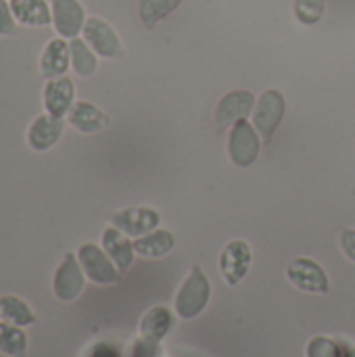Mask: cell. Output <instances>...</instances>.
<instances>
[{
	"label": "cell",
	"instance_id": "obj_1",
	"mask_svg": "<svg viewBox=\"0 0 355 357\" xmlns=\"http://www.w3.org/2000/svg\"><path fill=\"white\" fill-rule=\"evenodd\" d=\"M209 299H211V282L199 266H192V270L182 280L176 293L174 310L182 320H192L205 312Z\"/></svg>",
	"mask_w": 355,
	"mask_h": 357
},
{
	"label": "cell",
	"instance_id": "obj_2",
	"mask_svg": "<svg viewBox=\"0 0 355 357\" xmlns=\"http://www.w3.org/2000/svg\"><path fill=\"white\" fill-rule=\"evenodd\" d=\"M77 259L86 278L94 284H117L121 280V272L117 270L113 259L107 255L105 249L94 243H84L77 249Z\"/></svg>",
	"mask_w": 355,
	"mask_h": 357
},
{
	"label": "cell",
	"instance_id": "obj_3",
	"mask_svg": "<svg viewBox=\"0 0 355 357\" xmlns=\"http://www.w3.org/2000/svg\"><path fill=\"white\" fill-rule=\"evenodd\" d=\"M287 111V100L282 96L280 90H266L262 92V96L255 102V111H253V126L259 132L264 142H270L274 132L278 130L282 117Z\"/></svg>",
	"mask_w": 355,
	"mask_h": 357
},
{
	"label": "cell",
	"instance_id": "obj_4",
	"mask_svg": "<svg viewBox=\"0 0 355 357\" xmlns=\"http://www.w3.org/2000/svg\"><path fill=\"white\" fill-rule=\"evenodd\" d=\"M251 264H253V251L247 241L234 238L226 243L224 249L220 251L218 268L228 287H236L249 274Z\"/></svg>",
	"mask_w": 355,
	"mask_h": 357
},
{
	"label": "cell",
	"instance_id": "obj_5",
	"mask_svg": "<svg viewBox=\"0 0 355 357\" xmlns=\"http://www.w3.org/2000/svg\"><path fill=\"white\" fill-rule=\"evenodd\" d=\"M259 146H262V136L255 130V126H251L247 119H241L230 128L228 155L234 165H239V167L253 165L259 155Z\"/></svg>",
	"mask_w": 355,
	"mask_h": 357
},
{
	"label": "cell",
	"instance_id": "obj_6",
	"mask_svg": "<svg viewBox=\"0 0 355 357\" xmlns=\"http://www.w3.org/2000/svg\"><path fill=\"white\" fill-rule=\"evenodd\" d=\"M86 284V274L82 270V264L75 253H65L63 261L59 264L54 276H52V293L59 301L71 303L75 301Z\"/></svg>",
	"mask_w": 355,
	"mask_h": 357
},
{
	"label": "cell",
	"instance_id": "obj_7",
	"mask_svg": "<svg viewBox=\"0 0 355 357\" xmlns=\"http://www.w3.org/2000/svg\"><path fill=\"white\" fill-rule=\"evenodd\" d=\"M287 278L295 289L303 293L326 295L331 289L324 268L310 257H295L287 268Z\"/></svg>",
	"mask_w": 355,
	"mask_h": 357
},
{
	"label": "cell",
	"instance_id": "obj_8",
	"mask_svg": "<svg viewBox=\"0 0 355 357\" xmlns=\"http://www.w3.org/2000/svg\"><path fill=\"white\" fill-rule=\"evenodd\" d=\"M84 40L90 44V48L105 59H113L121 54V40L117 36V31L113 29L111 23H107L100 17H88L86 25H84Z\"/></svg>",
	"mask_w": 355,
	"mask_h": 357
},
{
	"label": "cell",
	"instance_id": "obj_9",
	"mask_svg": "<svg viewBox=\"0 0 355 357\" xmlns=\"http://www.w3.org/2000/svg\"><path fill=\"white\" fill-rule=\"evenodd\" d=\"M50 8H52V25L61 38L73 40L84 31L88 17L80 0H50Z\"/></svg>",
	"mask_w": 355,
	"mask_h": 357
},
{
	"label": "cell",
	"instance_id": "obj_10",
	"mask_svg": "<svg viewBox=\"0 0 355 357\" xmlns=\"http://www.w3.org/2000/svg\"><path fill=\"white\" fill-rule=\"evenodd\" d=\"M159 222H161L159 211L151 207H130V209L115 211L111 215V226L119 228L123 234L134 236V238L157 230Z\"/></svg>",
	"mask_w": 355,
	"mask_h": 357
},
{
	"label": "cell",
	"instance_id": "obj_11",
	"mask_svg": "<svg viewBox=\"0 0 355 357\" xmlns=\"http://www.w3.org/2000/svg\"><path fill=\"white\" fill-rule=\"evenodd\" d=\"M73 98H75V86H73L71 77L61 75V77H52L46 82V86H44V109L48 115L63 119L69 113V109L73 107V102H75Z\"/></svg>",
	"mask_w": 355,
	"mask_h": 357
},
{
	"label": "cell",
	"instance_id": "obj_12",
	"mask_svg": "<svg viewBox=\"0 0 355 357\" xmlns=\"http://www.w3.org/2000/svg\"><path fill=\"white\" fill-rule=\"evenodd\" d=\"M63 130H65V121L59 119V117H52L48 113L44 115H38L29 130H27V144L31 151L36 153H44L48 149H52L59 138L63 136Z\"/></svg>",
	"mask_w": 355,
	"mask_h": 357
},
{
	"label": "cell",
	"instance_id": "obj_13",
	"mask_svg": "<svg viewBox=\"0 0 355 357\" xmlns=\"http://www.w3.org/2000/svg\"><path fill=\"white\" fill-rule=\"evenodd\" d=\"M255 96L249 90H234L228 92L216 107V121L220 126H234L255 109Z\"/></svg>",
	"mask_w": 355,
	"mask_h": 357
},
{
	"label": "cell",
	"instance_id": "obj_14",
	"mask_svg": "<svg viewBox=\"0 0 355 357\" xmlns=\"http://www.w3.org/2000/svg\"><path fill=\"white\" fill-rule=\"evenodd\" d=\"M71 65V50L65 38H52L40 54V71L44 77H61Z\"/></svg>",
	"mask_w": 355,
	"mask_h": 357
},
{
	"label": "cell",
	"instance_id": "obj_15",
	"mask_svg": "<svg viewBox=\"0 0 355 357\" xmlns=\"http://www.w3.org/2000/svg\"><path fill=\"white\" fill-rule=\"evenodd\" d=\"M103 249L113 259V264L117 266L119 272H128L130 270L136 251H134V243L128 238V234H123L115 226L105 228L103 230Z\"/></svg>",
	"mask_w": 355,
	"mask_h": 357
},
{
	"label": "cell",
	"instance_id": "obj_16",
	"mask_svg": "<svg viewBox=\"0 0 355 357\" xmlns=\"http://www.w3.org/2000/svg\"><path fill=\"white\" fill-rule=\"evenodd\" d=\"M67 121L71 128H75L82 134H94V132H100L109 123V115L88 100H77L69 109Z\"/></svg>",
	"mask_w": 355,
	"mask_h": 357
},
{
	"label": "cell",
	"instance_id": "obj_17",
	"mask_svg": "<svg viewBox=\"0 0 355 357\" xmlns=\"http://www.w3.org/2000/svg\"><path fill=\"white\" fill-rule=\"evenodd\" d=\"M13 17L25 27H46L52 23V8L46 0H10Z\"/></svg>",
	"mask_w": 355,
	"mask_h": 357
},
{
	"label": "cell",
	"instance_id": "obj_18",
	"mask_svg": "<svg viewBox=\"0 0 355 357\" xmlns=\"http://www.w3.org/2000/svg\"><path fill=\"white\" fill-rule=\"evenodd\" d=\"M172 326H174V314L163 305H155L142 316L138 333L142 339L161 343L165 339V335L172 331Z\"/></svg>",
	"mask_w": 355,
	"mask_h": 357
},
{
	"label": "cell",
	"instance_id": "obj_19",
	"mask_svg": "<svg viewBox=\"0 0 355 357\" xmlns=\"http://www.w3.org/2000/svg\"><path fill=\"white\" fill-rule=\"evenodd\" d=\"M174 245H176V238L169 230H153L134 241V251L140 257L159 259V257H165L174 249Z\"/></svg>",
	"mask_w": 355,
	"mask_h": 357
},
{
	"label": "cell",
	"instance_id": "obj_20",
	"mask_svg": "<svg viewBox=\"0 0 355 357\" xmlns=\"http://www.w3.org/2000/svg\"><path fill=\"white\" fill-rule=\"evenodd\" d=\"M0 318L15 326H31L36 324L33 310L17 295H2L0 297Z\"/></svg>",
	"mask_w": 355,
	"mask_h": 357
},
{
	"label": "cell",
	"instance_id": "obj_21",
	"mask_svg": "<svg viewBox=\"0 0 355 357\" xmlns=\"http://www.w3.org/2000/svg\"><path fill=\"white\" fill-rule=\"evenodd\" d=\"M69 50H71V67H73V71L80 77H90L98 67L96 52L90 48V44L84 38H73V40H69Z\"/></svg>",
	"mask_w": 355,
	"mask_h": 357
},
{
	"label": "cell",
	"instance_id": "obj_22",
	"mask_svg": "<svg viewBox=\"0 0 355 357\" xmlns=\"http://www.w3.org/2000/svg\"><path fill=\"white\" fill-rule=\"evenodd\" d=\"M0 354L6 357H25L27 354V335L23 326L10 322H0Z\"/></svg>",
	"mask_w": 355,
	"mask_h": 357
},
{
	"label": "cell",
	"instance_id": "obj_23",
	"mask_svg": "<svg viewBox=\"0 0 355 357\" xmlns=\"http://www.w3.org/2000/svg\"><path fill=\"white\" fill-rule=\"evenodd\" d=\"M182 0H140L138 13L140 21L146 29H153L161 19H165L169 13H174L180 6Z\"/></svg>",
	"mask_w": 355,
	"mask_h": 357
},
{
	"label": "cell",
	"instance_id": "obj_24",
	"mask_svg": "<svg viewBox=\"0 0 355 357\" xmlns=\"http://www.w3.org/2000/svg\"><path fill=\"white\" fill-rule=\"evenodd\" d=\"M305 357H343V343L324 335L312 337L305 347Z\"/></svg>",
	"mask_w": 355,
	"mask_h": 357
},
{
	"label": "cell",
	"instance_id": "obj_25",
	"mask_svg": "<svg viewBox=\"0 0 355 357\" xmlns=\"http://www.w3.org/2000/svg\"><path fill=\"white\" fill-rule=\"evenodd\" d=\"M295 15L303 25H316L324 15V0H295Z\"/></svg>",
	"mask_w": 355,
	"mask_h": 357
},
{
	"label": "cell",
	"instance_id": "obj_26",
	"mask_svg": "<svg viewBox=\"0 0 355 357\" xmlns=\"http://www.w3.org/2000/svg\"><path fill=\"white\" fill-rule=\"evenodd\" d=\"M17 29V21L10 10L8 0H0V36H13Z\"/></svg>",
	"mask_w": 355,
	"mask_h": 357
},
{
	"label": "cell",
	"instance_id": "obj_27",
	"mask_svg": "<svg viewBox=\"0 0 355 357\" xmlns=\"http://www.w3.org/2000/svg\"><path fill=\"white\" fill-rule=\"evenodd\" d=\"M159 356V343L149 339H138L132 347V357H157Z\"/></svg>",
	"mask_w": 355,
	"mask_h": 357
},
{
	"label": "cell",
	"instance_id": "obj_28",
	"mask_svg": "<svg viewBox=\"0 0 355 357\" xmlns=\"http://www.w3.org/2000/svg\"><path fill=\"white\" fill-rule=\"evenodd\" d=\"M339 245H341V251L343 255L354 261L355 264V230L354 228H345L339 236Z\"/></svg>",
	"mask_w": 355,
	"mask_h": 357
},
{
	"label": "cell",
	"instance_id": "obj_29",
	"mask_svg": "<svg viewBox=\"0 0 355 357\" xmlns=\"http://www.w3.org/2000/svg\"><path fill=\"white\" fill-rule=\"evenodd\" d=\"M88 357H121V351H119L115 345L103 341V343H96V345L90 349Z\"/></svg>",
	"mask_w": 355,
	"mask_h": 357
},
{
	"label": "cell",
	"instance_id": "obj_30",
	"mask_svg": "<svg viewBox=\"0 0 355 357\" xmlns=\"http://www.w3.org/2000/svg\"><path fill=\"white\" fill-rule=\"evenodd\" d=\"M343 357H355V345L343 343Z\"/></svg>",
	"mask_w": 355,
	"mask_h": 357
}]
</instances>
